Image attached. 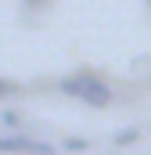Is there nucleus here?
I'll return each instance as SVG.
<instances>
[{
	"mask_svg": "<svg viewBox=\"0 0 151 155\" xmlns=\"http://www.w3.org/2000/svg\"><path fill=\"white\" fill-rule=\"evenodd\" d=\"M4 123H7L11 130H18V123H22V119H18V112H11V108H7V112H4Z\"/></svg>",
	"mask_w": 151,
	"mask_h": 155,
	"instance_id": "423d86ee",
	"label": "nucleus"
},
{
	"mask_svg": "<svg viewBox=\"0 0 151 155\" xmlns=\"http://www.w3.org/2000/svg\"><path fill=\"white\" fill-rule=\"evenodd\" d=\"M148 4H151V0H148Z\"/></svg>",
	"mask_w": 151,
	"mask_h": 155,
	"instance_id": "6e6552de",
	"label": "nucleus"
},
{
	"mask_svg": "<svg viewBox=\"0 0 151 155\" xmlns=\"http://www.w3.org/2000/svg\"><path fill=\"white\" fill-rule=\"evenodd\" d=\"M18 90H22V87H18V83H14V79H7V76H0V97H14V94H18Z\"/></svg>",
	"mask_w": 151,
	"mask_h": 155,
	"instance_id": "20e7f679",
	"label": "nucleus"
},
{
	"mask_svg": "<svg viewBox=\"0 0 151 155\" xmlns=\"http://www.w3.org/2000/svg\"><path fill=\"white\" fill-rule=\"evenodd\" d=\"M137 137H140V130H137V126H130V130H119V134H115V144H133Z\"/></svg>",
	"mask_w": 151,
	"mask_h": 155,
	"instance_id": "7ed1b4c3",
	"label": "nucleus"
},
{
	"mask_svg": "<svg viewBox=\"0 0 151 155\" xmlns=\"http://www.w3.org/2000/svg\"><path fill=\"white\" fill-rule=\"evenodd\" d=\"M0 152H7V155H58V148L47 144V141H36V137H25V134H7V137H0Z\"/></svg>",
	"mask_w": 151,
	"mask_h": 155,
	"instance_id": "f03ea898",
	"label": "nucleus"
},
{
	"mask_svg": "<svg viewBox=\"0 0 151 155\" xmlns=\"http://www.w3.org/2000/svg\"><path fill=\"white\" fill-rule=\"evenodd\" d=\"M54 0H25V7H33V11H43V7H50Z\"/></svg>",
	"mask_w": 151,
	"mask_h": 155,
	"instance_id": "0eeeda50",
	"label": "nucleus"
},
{
	"mask_svg": "<svg viewBox=\"0 0 151 155\" xmlns=\"http://www.w3.org/2000/svg\"><path fill=\"white\" fill-rule=\"evenodd\" d=\"M61 148H65V152H86V148H90V141H86V137H69Z\"/></svg>",
	"mask_w": 151,
	"mask_h": 155,
	"instance_id": "39448f33",
	"label": "nucleus"
},
{
	"mask_svg": "<svg viewBox=\"0 0 151 155\" xmlns=\"http://www.w3.org/2000/svg\"><path fill=\"white\" fill-rule=\"evenodd\" d=\"M58 90H61L65 97H76V101L90 105V108H108V105H112V87L97 76V72H86V69L61 76L58 79Z\"/></svg>",
	"mask_w": 151,
	"mask_h": 155,
	"instance_id": "f257e3e1",
	"label": "nucleus"
}]
</instances>
